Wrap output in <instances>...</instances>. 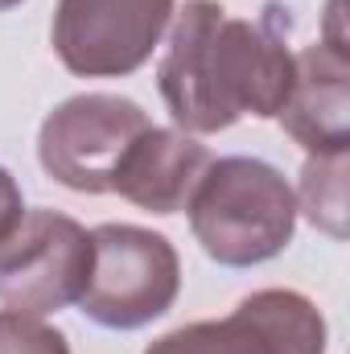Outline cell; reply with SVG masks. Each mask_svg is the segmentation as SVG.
<instances>
[{
	"instance_id": "30bf717a",
	"label": "cell",
	"mask_w": 350,
	"mask_h": 354,
	"mask_svg": "<svg viewBox=\"0 0 350 354\" xmlns=\"http://www.w3.org/2000/svg\"><path fill=\"white\" fill-rule=\"evenodd\" d=\"M293 198L317 231H326L330 239H347V153H313Z\"/></svg>"
},
{
	"instance_id": "7c38bea8",
	"label": "cell",
	"mask_w": 350,
	"mask_h": 354,
	"mask_svg": "<svg viewBox=\"0 0 350 354\" xmlns=\"http://www.w3.org/2000/svg\"><path fill=\"white\" fill-rule=\"evenodd\" d=\"M25 218V202H21V185L17 177L0 165V239H8L17 231V223Z\"/></svg>"
},
{
	"instance_id": "5b68a950",
	"label": "cell",
	"mask_w": 350,
	"mask_h": 354,
	"mask_svg": "<svg viewBox=\"0 0 350 354\" xmlns=\"http://www.w3.org/2000/svg\"><path fill=\"white\" fill-rule=\"evenodd\" d=\"M91 276V231L58 210H25L17 231L0 239V305L46 317L79 305Z\"/></svg>"
},
{
	"instance_id": "52a82bcc",
	"label": "cell",
	"mask_w": 350,
	"mask_h": 354,
	"mask_svg": "<svg viewBox=\"0 0 350 354\" xmlns=\"http://www.w3.org/2000/svg\"><path fill=\"white\" fill-rule=\"evenodd\" d=\"M145 354H326L322 309L293 288H260L219 322H190Z\"/></svg>"
},
{
	"instance_id": "8992f818",
	"label": "cell",
	"mask_w": 350,
	"mask_h": 354,
	"mask_svg": "<svg viewBox=\"0 0 350 354\" xmlns=\"http://www.w3.org/2000/svg\"><path fill=\"white\" fill-rule=\"evenodd\" d=\"M174 21V0H58L54 50L79 79H124L140 71Z\"/></svg>"
},
{
	"instance_id": "277c9868",
	"label": "cell",
	"mask_w": 350,
	"mask_h": 354,
	"mask_svg": "<svg viewBox=\"0 0 350 354\" xmlns=\"http://www.w3.org/2000/svg\"><path fill=\"white\" fill-rule=\"evenodd\" d=\"M145 128H153L149 111L124 95H75L46 115L37 132V161L75 194H111L124 153Z\"/></svg>"
},
{
	"instance_id": "3957f363",
	"label": "cell",
	"mask_w": 350,
	"mask_h": 354,
	"mask_svg": "<svg viewBox=\"0 0 350 354\" xmlns=\"http://www.w3.org/2000/svg\"><path fill=\"white\" fill-rule=\"evenodd\" d=\"M181 292L174 243L149 227L103 223L91 231V276L79 309L103 330H140L169 313Z\"/></svg>"
},
{
	"instance_id": "7a4b0ae2",
	"label": "cell",
	"mask_w": 350,
	"mask_h": 354,
	"mask_svg": "<svg viewBox=\"0 0 350 354\" xmlns=\"http://www.w3.org/2000/svg\"><path fill=\"white\" fill-rule=\"evenodd\" d=\"M190 231L223 268L280 256L297 231V198L280 169L260 157H219L190 198Z\"/></svg>"
},
{
	"instance_id": "4fadbf2b",
	"label": "cell",
	"mask_w": 350,
	"mask_h": 354,
	"mask_svg": "<svg viewBox=\"0 0 350 354\" xmlns=\"http://www.w3.org/2000/svg\"><path fill=\"white\" fill-rule=\"evenodd\" d=\"M17 4H21V0H0V12H4V8H17Z\"/></svg>"
},
{
	"instance_id": "9c48e42d",
	"label": "cell",
	"mask_w": 350,
	"mask_h": 354,
	"mask_svg": "<svg viewBox=\"0 0 350 354\" xmlns=\"http://www.w3.org/2000/svg\"><path fill=\"white\" fill-rule=\"evenodd\" d=\"M210 161L214 157L194 136L174 132V128H145L124 153L111 194L128 198L132 206L149 214H177L190 206Z\"/></svg>"
},
{
	"instance_id": "ba28073f",
	"label": "cell",
	"mask_w": 350,
	"mask_h": 354,
	"mask_svg": "<svg viewBox=\"0 0 350 354\" xmlns=\"http://www.w3.org/2000/svg\"><path fill=\"white\" fill-rule=\"evenodd\" d=\"M280 128L313 153L350 149V54L313 41L297 54V75L276 111Z\"/></svg>"
},
{
	"instance_id": "8fae6325",
	"label": "cell",
	"mask_w": 350,
	"mask_h": 354,
	"mask_svg": "<svg viewBox=\"0 0 350 354\" xmlns=\"http://www.w3.org/2000/svg\"><path fill=\"white\" fill-rule=\"evenodd\" d=\"M0 354H71V342L42 317L0 309Z\"/></svg>"
},
{
	"instance_id": "6da1fadb",
	"label": "cell",
	"mask_w": 350,
	"mask_h": 354,
	"mask_svg": "<svg viewBox=\"0 0 350 354\" xmlns=\"http://www.w3.org/2000/svg\"><path fill=\"white\" fill-rule=\"evenodd\" d=\"M297 54L268 21H239L219 0H185L169 29L157 87L177 132L210 136L243 115H276Z\"/></svg>"
}]
</instances>
